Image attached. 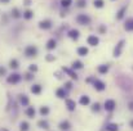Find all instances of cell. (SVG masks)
<instances>
[{"label":"cell","instance_id":"cell-21","mask_svg":"<svg viewBox=\"0 0 133 131\" xmlns=\"http://www.w3.org/2000/svg\"><path fill=\"white\" fill-rule=\"evenodd\" d=\"M56 95L58 96V98H65L66 96V91H65V89H58L57 91H56Z\"/></svg>","mask_w":133,"mask_h":131},{"label":"cell","instance_id":"cell-4","mask_svg":"<svg viewBox=\"0 0 133 131\" xmlns=\"http://www.w3.org/2000/svg\"><path fill=\"white\" fill-rule=\"evenodd\" d=\"M115 107H116L115 100H112V99H107V100L105 102V109H106V110L111 112V110H114V109H115Z\"/></svg>","mask_w":133,"mask_h":131},{"label":"cell","instance_id":"cell-22","mask_svg":"<svg viewBox=\"0 0 133 131\" xmlns=\"http://www.w3.org/2000/svg\"><path fill=\"white\" fill-rule=\"evenodd\" d=\"M26 114H27L29 117H31V118H32V117L35 116V109H34L32 107H29V108L26 109Z\"/></svg>","mask_w":133,"mask_h":131},{"label":"cell","instance_id":"cell-2","mask_svg":"<svg viewBox=\"0 0 133 131\" xmlns=\"http://www.w3.org/2000/svg\"><path fill=\"white\" fill-rule=\"evenodd\" d=\"M124 44H125L124 40H120V41L118 43V45H116L115 49H114V57H120L121 50H123V48H124Z\"/></svg>","mask_w":133,"mask_h":131},{"label":"cell","instance_id":"cell-38","mask_svg":"<svg viewBox=\"0 0 133 131\" xmlns=\"http://www.w3.org/2000/svg\"><path fill=\"white\" fill-rule=\"evenodd\" d=\"M66 86H67V89H71V82H67Z\"/></svg>","mask_w":133,"mask_h":131},{"label":"cell","instance_id":"cell-29","mask_svg":"<svg viewBox=\"0 0 133 131\" xmlns=\"http://www.w3.org/2000/svg\"><path fill=\"white\" fill-rule=\"evenodd\" d=\"M9 66H11V68H18V62L16 59H12L11 63H9Z\"/></svg>","mask_w":133,"mask_h":131},{"label":"cell","instance_id":"cell-35","mask_svg":"<svg viewBox=\"0 0 133 131\" xmlns=\"http://www.w3.org/2000/svg\"><path fill=\"white\" fill-rule=\"evenodd\" d=\"M12 13H13V16H14L16 18H18V17H20V14H18V11H17V9H14Z\"/></svg>","mask_w":133,"mask_h":131},{"label":"cell","instance_id":"cell-31","mask_svg":"<svg viewBox=\"0 0 133 131\" xmlns=\"http://www.w3.org/2000/svg\"><path fill=\"white\" fill-rule=\"evenodd\" d=\"M29 130V123L27 122H22L21 123V131H27Z\"/></svg>","mask_w":133,"mask_h":131},{"label":"cell","instance_id":"cell-12","mask_svg":"<svg viewBox=\"0 0 133 131\" xmlns=\"http://www.w3.org/2000/svg\"><path fill=\"white\" fill-rule=\"evenodd\" d=\"M106 130L107 131H119V127H118L116 123H109L106 126Z\"/></svg>","mask_w":133,"mask_h":131},{"label":"cell","instance_id":"cell-41","mask_svg":"<svg viewBox=\"0 0 133 131\" xmlns=\"http://www.w3.org/2000/svg\"><path fill=\"white\" fill-rule=\"evenodd\" d=\"M130 126H132V127H133V121H132V122H130Z\"/></svg>","mask_w":133,"mask_h":131},{"label":"cell","instance_id":"cell-18","mask_svg":"<svg viewBox=\"0 0 133 131\" xmlns=\"http://www.w3.org/2000/svg\"><path fill=\"white\" fill-rule=\"evenodd\" d=\"M63 71H65V72H66V73H67V75L71 77V78H75V80L78 78V75H76L75 72H72L71 69H69V68H63Z\"/></svg>","mask_w":133,"mask_h":131},{"label":"cell","instance_id":"cell-1","mask_svg":"<svg viewBox=\"0 0 133 131\" xmlns=\"http://www.w3.org/2000/svg\"><path fill=\"white\" fill-rule=\"evenodd\" d=\"M76 21H78L79 25H83V26H87V25L90 23V18H89L87 14H79V16L76 17Z\"/></svg>","mask_w":133,"mask_h":131},{"label":"cell","instance_id":"cell-33","mask_svg":"<svg viewBox=\"0 0 133 131\" xmlns=\"http://www.w3.org/2000/svg\"><path fill=\"white\" fill-rule=\"evenodd\" d=\"M92 109H93L94 112H98V110H99V104H98V103H94L93 107H92Z\"/></svg>","mask_w":133,"mask_h":131},{"label":"cell","instance_id":"cell-16","mask_svg":"<svg viewBox=\"0 0 133 131\" xmlns=\"http://www.w3.org/2000/svg\"><path fill=\"white\" fill-rule=\"evenodd\" d=\"M47 48H48L49 50L54 49V48H56V40H54V39H51V40L47 43Z\"/></svg>","mask_w":133,"mask_h":131},{"label":"cell","instance_id":"cell-6","mask_svg":"<svg viewBox=\"0 0 133 131\" xmlns=\"http://www.w3.org/2000/svg\"><path fill=\"white\" fill-rule=\"evenodd\" d=\"M87 41H88V44H89V45H92V46H96V45H98V43H99L98 37H97V36H94V35L88 36Z\"/></svg>","mask_w":133,"mask_h":131},{"label":"cell","instance_id":"cell-17","mask_svg":"<svg viewBox=\"0 0 133 131\" xmlns=\"http://www.w3.org/2000/svg\"><path fill=\"white\" fill-rule=\"evenodd\" d=\"M107 71H109V66H106V64H102V66H98V72L99 73H107Z\"/></svg>","mask_w":133,"mask_h":131},{"label":"cell","instance_id":"cell-36","mask_svg":"<svg viewBox=\"0 0 133 131\" xmlns=\"http://www.w3.org/2000/svg\"><path fill=\"white\" fill-rule=\"evenodd\" d=\"M3 75H5V68L0 67V76H3Z\"/></svg>","mask_w":133,"mask_h":131},{"label":"cell","instance_id":"cell-34","mask_svg":"<svg viewBox=\"0 0 133 131\" xmlns=\"http://www.w3.org/2000/svg\"><path fill=\"white\" fill-rule=\"evenodd\" d=\"M30 71H31V72H36V71H38V67H36L35 64H31V66H30Z\"/></svg>","mask_w":133,"mask_h":131},{"label":"cell","instance_id":"cell-3","mask_svg":"<svg viewBox=\"0 0 133 131\" xmlns=\"http://www.w3.org/2000/svg\"><path fill=\"white\" fill-rule=\"evenodd\" d=\"M25 54H26L27 57H35V55L38 54V49H36L35 46L30 45V46H27V48L25 49Z\"/></svg>","mask_w":133,"mask_h":131},{"label":"cell","instance_id":"cell-15","mask_svg":"<svg viewBox=\"0 0 133 131\" xmlns=\"http://www.w3.org/2000/svg\"><path fill=\"white\" fill-rule=\"evenodd\" d=\"M125 11H127V7H123L119 12H118V14H116V18L118 19H121L123 17H124V14H125Z\"/></svg>","mask_w":133,"mask_h":131},{"label":"cell","instance_id":"cell-7","mask_svg":"<svg viewBox=\"0 0 133 131\" xmlns=\"http://www.w3.org/2000/svg\"><path fill=\"white\" fill-rule=\"evenodd\" d=\"M93 85H94V89H96V90H98V91L105 90V86H106V85H105L102 81H99V80H94Z\"/></svg>","mask_w":133,"mask_h":131},{"label":"cell","instance_id":"cell-28","mask_svg":"<svg viewBox=\"0 0 133 131\" xmlns=\"http://www.w3.org/2000/svg\"><path fill=\"white\" fill-rule=\"evenodd\" d=\"M38 125H39V127H41V128H48V126H49L47 121H39Z\"/></svg>","mask_w":133,"mask_h":131},{"label":"cell","instance_id":"cell-11","mask_svg":"<svg viewBox=\"0 0 133 131\" xmlns=\"http://www.w3.org/2000/svg\"><path fill=\"white\" fill-rule=\"evenodd\" d=\"M78 54L81 55V57H85L88 54V49L85 46H80V48H78Z\"/></svg>","mask_w":133,"mask_h":131},{"label":"cell","instance_id":"cell-30","mask_svg":"<svg viewBox=\"0 0 133 131\" xmlns=\"http://www.w3.org/2000/svg\"><path fill=\"white\" fill-rule=\"evenodd\" d=\"M40 113H41L43 116L48 114V113H49V108H48V107H41V108H40Z\"/></svg>","mask_w":133,"mask_h":131},{"label":"cell","instance_id":"cell-24","mask_svg":"<svg viewBox=\"0 0 133 131\" xmlns=\"http://www.w3.org/2000/svg\"><path fill=\"white\" fill-rule=\"evenodd\" d=\"M72 68H74V69H75V68H76V69H80V68H83V63L79 62V61H75V62L72 63Z\"/></svg>","mask_w":133,"mask_h":131},{"label":"cell","instance_id":"cell-5","mask_svg":"<svg viewBox=\"0 0 133 131\" xmlns=\"http://www.w3.org/2000/svg\"><path fill=\"white\" fill-rule=\"evenodd\" d=\"M7 81H8L9 84H17V82L21 81V76H20L18 73H12L11 76H8Z\"/></svg>","mask_w":133,"mask_h":131},{"label":"cell","instance_id":"cell-19","mask_svg":"<svg viewBox=\"0 0 133 131\" xmlns=\"http://www.w3.org/2000/svg\"><path fill=\"white\" fill-rule=\"evenodd\" d=\"M40 91H41V86L40 85H34L31 87V93L32 94H40Z\"/></svg>","mask_w":133,"mask_h":131},{"label":"cell","instance_id":"cell-8","mask_svg":"<svg viewBox=\"0 0 133 131\" xmlns=\"http://www.w3.org/2000/svg\"><path fill=\"white\" fill-rule=\"evenodd\" d=\"M124 28H125L127 31H133V18H129V19L125 21Z\"/></svg>","mask_w":133,"mask_h":131},{"label":"cell","instance_id":"cell-14","mask_svg":"<svg viewBox=\"0 0 133 131\" xmlns=\"http://www.w3.org/2000/svg\"><path fill=\"white\" fill-rule=\"evenodd\" d=\"M69 36H70L71 39L76 40V39L79 37V31H78V30H71V31L69 32Z\"/></svg>","mask_w":133,"mask_h":131},{"label":"cell","instance_id":"cell-32","mask_svg":"<svg viewBox=\"0 0 133 131\" xmlns=\"http://www.w3.org/2000/svg\"><path fill=\"white\" fill-rule=\"evenodd\" d=\"M85 0H79L78 2V7H80V8H83V7H85Z\"/></svg>","mask_w":133,"mask_h":131},{"label":"cell","instance_id":"cell-10","mask_svg":"<svg viewBox=\"0 0 133 131\" xmlns=\"http://www.w3.org/2000/svg\"><path fill=\"white\" fill-rule=\"evenodd\" d=\"M39 27H40V28H44V30H48V28L52 27V23H51V21H41V22L39 23Z\"/></svg>","mask_w":133,"mask_h":131},{"label":"cell","instance_id":"cell-26","mask_svg":"<svg viewBox=\"0 0 133 131\" xmlns=\"http://www.w3.org/2000/svg\"><path fill=\"white\" fill-rule=\"evenodd\" d=\"M21 103L22 105H29V98L26 95H21Z\"/></svg>","mask_w":133,"mask_h":131},{"label":"cell","instance_id":"cell-9","mask_svg":"<svg viewBox=\"0 0 133 131\" xmlns=\"http://www.w3.org/2000/svg\"><path fill=\"white\" fill-rule=\"evenodd\" d=\"M66 107H67L69 110H75L76 103H75L74 100H71V99H67V100H66Z\"/></svg>","mask_w":133,"mask_h":131},{"label":"cell","instance_id":"cell-13","mask_svg":"<svg viewBox=\"0 0 133 131\" xmlns=\"http://www.w3.org/2000/svg\"><path fill=\"white\" fill-rule=\"evenodd\" d=\"M89 96H87V95H83V96H80V104L81 105H88L89 104Z\"/></svg>","mask_w":133,"mask_h":131},{"label":"cell","instance_id":"cell-20","mask_svg":"<svg viewBox=\"0 0 133 131\" xmlns=\"http://www.w3.org/2000/svg\"><path fill=\"white\" fill-rule=\"evenodd\" d=\"M60 128H61V130H69V128H70L69 121H62V122L60 123Z\"/></svg>","mask_w":133,"mask_h":131},{"label":"cell","instance_id":"cell-25","mask_svg":"<svg viewBox=\"0 0 133 131\" xmlns=\"http://www.w3.org/2000/svg\"><path fill=\"white\" fill-rule=\"evenodd\" d=\"M72 3V0H61V5L63 7V8H67V7H70V4Z\"/></svg>","mask_w":133,"mask_h":131},{"label":"cell","instance_id":"cell-40","mask_svg":"<svg viewBox=\"0 0 133 131\" xmlns=\"http://www.w3.org/2000/svg\"><path fill=\"white\" fill-rule=\"evenodd\" d=\"M0 2H2V3H4V4H7V3L9 2V0H0Z\"/></svg>","mask_w":133,"mask_h":131},{"label":"cell","instance_id":"cell-27","mask_svg":"<svg viewBox=\"0 0 133 131\" xmlns=\"http://www.w3.org/2000/svg\"><path fill=\"white\" fill-rule=\"evenodd\" d=\"M23 17H25L26 19H31V18H32V12H31V11H26V12L23 13Z\"/></svg>","mask_w":133,"mask_h":131},{"label":"cell","instance_id":"cell-37","mask_svg":"<svg viewBox=\"0 0 133 131\" xmlns=\"http://www.w3.org/2000/svg\"><path fill=\"white\" fill-rule=\"evenodd\" d=\"M129 109H130V110H133V102H130V103H129Z\"/></svg>","mask_w":133,"mask_h":131},{"label":"cell","instance_id":"cell-23","mask_svg":"<svg viewBox=\"0 0 133 131\" xmlns=\"http://www.w3.org/2000/svg\"><path fill=\"white\" fill-rule=\"evenodd\" d=\"M93 4H94V7H96V8H102V7L105 5L103 0H94Z\"/></svg>","mask_w":133,"mask_h":131},{"label":"cell","instance_id":"cell-39","mask_svg":"<svg viewBox=\"0 0 133 131\" xmlns=\"http://www.w3.org/2000/svg\"><path fill=\"white\" fill-rule=\"evenodd\" d=\"M31 78H32V75L29 73V75H27V80H31Z\"/></svg>","mask_w":133,"mask_h":131}]
</instances>
